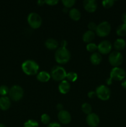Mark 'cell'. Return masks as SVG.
I'll list each match as a JSON object with an SVG mask.
<instances>
[{"mask_svg":"<svg viewBox=\"0 0 126 127\" xmlns=\"http://www.w3.org/2000/svg\"><path fill=\"white\" fill-rule=\"evenodd\" d=\"M22 69L23 73L27 75H35L38 73L39 70V65L35 61L28 60L22 63Z\"/></svg>","mask_w":126,"mask_h":127,"instance_id":"6da1fadb","label":"cell"},{"mask_svg":"<svg viewBox=\"0 0 126 127\" xmlns=\"http://www.w3.org/2000/svg\"><path fill=\"white\" fill-rule=\"evenodd\" d=\"M54 58L57 63L59 64H65L70 59V53L65 47H60L56 50Z\"/></svg>","mask_w":126,"mask_h":127,"instance_id":"7a4b0ae2","label":"cell"},{"mask_svg":"<svg viewBox=\"0 0 126 127\" xmlns=\"http://www.w3.org/2000/svg\"><path fill=\"white\" fill-rule=\"evenodd\" d=\"M126 76V71L119 67H114L110 72V78L107 80V84L109 85L112 83V80L122 81L125 79Z\"/></svg>","mask_w":126,"mask_h":127,"instance_id":"3957f363","label":"cell"},{"mask_svg":"<svg viewBox=\"0 0 126 127\" xmlns=\"http://www.w3.org/2000/svg\"><path fill=\"white\" fill-rule=\"evenodd\" d=\"M67 73L64 68L60 66L53 67L51 71V77L56 81H63L66 78Z\"/></svg>","mask_w":126,"mask_h":127,"instance_id":"277c9868","label":"cell"},{"mask_svg":"<svg viewBox=\"0 0 126 127\" xmlns=\"http://www.w3.org/2000/svg\"><path fill=\"white\" fill-rule=\"evenodd\" d=\"M27 21L32 29L39 28L42 24V19L38 14L36 12H31L27 17Z\"/></svg>","mask_w":126,"mask_h":127,"instance_id":"5b68a950","label":"cell"},{"mask_svg":"<svg viewBox=\"0 0 126 127\" xmlns=\"http://www.w3.org/2000/svg\"><path fill=\"white\" fill-rule=\"evenodd\" d=\"M23 94L24 92L23 89L21 86L17 85L12 86L9 91V95L14 101H19L22 99L23 96Z\"/></svg>","mask_w":126,"mask_h":127,"instance_id":"8992f818","label":"cell"},{"mask_svg":"<svg viewBox=\"0 0 126 127\" xmlns=\"http://www.w3.org/2000/svg\"><path fill=\"white\" fill-rule=\"evenodd\" d=\"M111 27L110 24L108 22H101L100 24H98L96 27V29L95 31L96 34L101 37H106L111 32Z\"/></svg>","mask_w":126,"mask_h":127,"instance_id":"52a82bcc","label":"cell"},{"mask_svg":"<svg viewBox=\"0 0 126 127\" xmlns=\"http://www.w3.org/2000/svg\"><path fill=\"white\" fill-rule=\"evenodd\" d=\"M109 62L114 67H119L123 62L122 55L117 51L112 52L109 56Z\"/></svg>","mask_w":126,"mask_h":127,"instance_id":"ba28073f","label":"cell"},{"mask_svg":"<svg viewBox=\"0 0 126 127\" xmlns=\"http://www.w3.org/2000/svg\"><path fill=\"white\" fill-rule=\"evenodd\" d=\"M96 96L102 100H108L111 96V91L107 86L101 85L98 87L96 90Z\"/></svg>","mask_w":126,"mask_h":127,"instance_id":"9c48e42d","label":"cell"},{"mask_svg":"<svg viewBox=\"0 0 126 127\" xmlns=\"http://www.w3.org/2000/svg\"><path fill=\"white\" fill-rule=\"evenodd\" d=\"M99 52L103 55H106L109 53L112 50V44L107 40L102 41L98 45Z\"/></svg>","mask_w":126,"mask_h":127,"instance_id":"30bf717a","label":"cell"},{"mask_svg":"<svg viewBox=\"0 0 126 127\" xmlns=\"http://www.w3.org/2000/svg\"><path fill=\"white\" fill-rule=\"evenodd\" d=\"M58 117L59 122L64 125L69 124L71 121V115L70 113L66 110H63L61 111H59Z\"/></svg>","mask_w":126,"mask_h":127,"instance_id":"8fae6325","label":"cell"},{"mask_svg":"<svg viewBox=\"0 0 126 127\" xmlns=\"http://www.w3.org/2000/svg\"><path fill=\"white\" fill-rule=\"evenodd\" d=\"M86 122L88 125L91 127H96L99 125L100 118L94 113H91L87 115L86 118Z\"/></svg>","mask_w":126,"mask_h":127,"instance_id":"7c38bea8","label":"cell"},{"mask_svg":"<svg viewBox=\"0 0 126 127\" xmlns=\"http://www.w3.org/2000/svg\"><path fill=\"white\" fill-rule=\"evenodd\" d=\"M85 9L88 12H93L97 9V2L95 0H85L83 2Z\"/></svg>","mask_w":126,"mask_h":127,"instance_id":"4fadbf2b","label":"cell"},{"mask_svg":"<svg viewBox=\"0 0 126 127\" xmlns=\"http://www.w3.org/2000/svg\"><path fill=\"white\" fill-rule=\"evenodd\" d=\"M58 89H59V92H60L61 94H67L70 89V84H69V82H68L67 81H63L61 82V83L59 84V86H58Z\"/></svg>","mask_w":126,"mask_h":127,"instance_id":"5bb4252c","label":"cell"},{"mask_svg":"<svg viewBox=\"0 0 126 127\" xmlns=\"http://www.w3.org/2000/svg\"><path fill=\"white\" fill-rule=\"evenodd\" d=\"M11 106V100L9 97L3 96L0 98V109L2 110H6Z\"/></svg>","mask_w":126,"mask_h":127,"instance_id":"9a60e30c","label":"cell"},{"mask_svg":"<svg viewBox=\"0 0 126 127\" xmlns=\"http://www.w3.org/2000/svg\"><path fill=\"white\" fill-rule=\"evenodd\" d=\"M126 46V42L122 38H118L116 40L114 43V48L116 51L119 52V51L123 50Z\"/></svg>","mask_w":126,"mask_h":127,"instance_id":"2e32d148","label":"cell"},{"mask_svg":"<svg viewBox=\"0 0 126 127\" xmlns=\"http://www.w3.org/2000/svg\"><path fill=\"white\" fill-rule=\"evenodd\" d=\"M95 32L91 31H87L84 33V35H83V40L85 43H91V42L95 38Z\"/></svg>","mask_w":126,"mask_h":127,"instance_id":"e0dca14e","label":"cell"},{"mask_svg":"<svg viewBox=\"0 0 126 127\" xmlns=\"http://www.w3.org/2000/svg\"><path fill=\"white\" fill-rule=\"evenodd\" d=\"M37 78L39 81L42 83L48 82L51 78V74L46 71H41L37 74Z\"/></svg>","mask_w":126,"mask_h":127,"instance_id":"ac0fdd59","label":"cell"},{"mask_svg":"<svg viewBox=\"0 0 126 127\" xmlns=\"http://www.w3.org/2000/svg\"><path fill=\"white\" fill-rule=\"evenodd\" d=\"M69 17L74 21H79L81 18V13L80 11L76 8H72L69 12Z\"/></svg>","mask_w":126,"mask_h":127,"instance_id":"d6986e66","label":"cell"},{"mask_svg":"<svg viewBox=\"0 0 126 127\" xmlns=\"http://www.w3.org/2000/svg\"><path fill=\"white\" fill-rule=\"evenodd\" d=\"M45 46L48 49L56 50L58 47V42L53 38H48L45 42Z\"/></svg>","mask_w":126,"mask_h":127,"instance_id":"ffe728a7","label":"cell"},{"mask_svg":"<svg viewBox=\"0 0 126 127\" xmlns=\"http://www.w3.org/2000/svg\"><path fill=\"white\" fill-rule=\"evenodd\" d=\"M102 61V57L99 53H93L90 56V62L94 65H98Z\"/></svg>","mask_w":126,"mask_h":127,"instance_id":"44dd1931","label":"cell"},{"mask_svg":"<svg viewBox=\"0 0 126 127\" xmlns=\"http://www.w3.org/2000/svg\"><path fill=\"white\" fill-rule=\"evenodd\" d=\"M116 33L119 36L121 37H124L126 35V24H122L118 26L116 30Z\"/></svg>","mask_w":126,"mask_h":127,"instance_id":"7402d4cb","label":"cell"},{"mask_svg":"<svg viewBox=\"0 0 126 127\" xmlns=\"http://www.w3.org/2000/svg\"><path fill=\"white\" fill-rule=\"evenodd\" d=\"M82 110L83 111V112L85 113V114H87L88 115L91 113L92 107L88 103H84L82 105Z\"/></svg>","mask_w":126,"mask_h":127,"instance_id":"603a6c76","label":"cell"},{"mask_svg":"<svg viewBox=\"0 0 126 127\" xmlns=\"http://www.w3.org/2000/svg\"><path fill=\"white\" fill-rule=\"evenodd\" d=\"M78 76L77 74L76 73L73 71L69 72L68 73H67L66 75V78L67 79V80L69 81L70 82H75V81L77 79Z\"/></svg>","mask_w":126,"mask_h":127,"instance_id":"cb8c5ba5","label":"cell"},{"mask_svg":"<svg viewBox=\"0 0 126 127\" xmlns=\"http://www.w3.org/2000/svg\"><path fill=\"white\" fill-rule=\"evenodd\" d=\"M86 48L87 51H88L89 52L93 53V52H96L98 50V46L95 43H88V45L86 47Z\"/></svg>","mask_w":126,"mask_h":127,"instance_id":"d4e9b609","label":"cell"},{"mask_svg":"<svg viewBox=\"0 0 126 127\" xmlns=\"http://www.w3.org/2000/svg\"><path fill=\"white\" fill-rule=\"evenodd\" d=\"M23 127H38V124L35 120H28L25 123Z\"/></svg>","mask_w":126,"mask_h":127,"instance_id":"484cf974","label":"cell"},{"mask_svg":"<svg viewBox=\"0 0 126 127\" xmlns=\"http://www.w3.org/2000/svg\"><path fill=\"white\" fill-rule=\"evenodd\" d=\"M62 2L64 4V7L67 8L72 7L75 3V0H63Z\"/></svg>","mask_w":126,"mask_h":127,"instance_id":"4316f807","label":"cell"},{"mask_svg":"<svg viewBox=\"0 0 126 127\" xmlns=\"http://www.w3.org/2000/svg\"><path fill=\"white\" fill-rule=\"evenodd\" d=\"M41 121L44 125L49 124L50 122V117L46 114H44L41 116Z\"/></svg>","mask_w":126,"mask_h":127,"instance_id":"83f0119b","label":"cell"},{"mask_svg":"<svg viewBox=\"0 0 126 127\" xmlns=\"http://www.w3.org/2000/svg\"><path fill=\"white\" fill-rule=\"evenodd\" d=\"M114 2V0H105L102 2V4L105 8H110L113 6Z\"/></svg>","mask_w":126,"mask_h":127,"instance_id":"f1b7e54d","label":"cell"},{"mask_svg":"<svg viewBox=\"0 0 126 127\" xmlns=\"http://www.w3.org/2000/svg\"><path fill=\"white\" fill-rule=\"evenodd\" d=\"M9 91V90L6 86L2 85L0 86V95L5 96L8 94Z\"/></svg>","mask_w":126,"mask_h":127,"instance_id":"f546056e","label":"cell"},{"mask_svg":"<svg viewBox=\"0 0 126 127\" xmlns=\"http://www.w3.org/2000/svg\"><path fill=\"white\" fill-rule=\"evenodd\" d=\"M96 27H97V25L95 22H91L88 24V28L89 29V31H91L93 32L94 31H96Z\"/></svg>","mask_w":126,"mask_h":127,"instance_id":"4dcf8cb0","label":"cell"},{"mask_svg":"<svg viewBox=\"0 0 126 127\" xmlns=\"http://www.w3.org/2000/svg\"><path fill=\"white\" fill-rule=\"evenodd\" d=\"M58 2L59 1L58 0H46V1H44V3L47 4L49 6H54L57 3H58Z\"/></svg>","mask_w":126,"mask_h":127,"instance_id":"1f68e13d","label":"cell"},{"mask_svg":"<svg viewBox=\"0 0 126 127\" xmlns=\"http://www.w3.org/2000/svg\"><path fill=\"white\" fill-rule=\"evenodd\" d=\"M88 96L89 98L90 99H93L95 98V97L96 96V92H94V91H90L88 93Z\"/></svg>","mask_w":126,"mask_h":127,"instance_id":"d6a6232c","label":"cell"},{"mask_svg":"<svg viewBox=\"0 0 126 127\" xmlns=\"http://www.w3.org/2000/svg\"><path fill=\"white\" fill-rule=\"evenodd\" d=\"M61 127V125L57 122H53L51 123V124H48V127Z\"/></svg>","mask_w":126,"mask_h":127,"instance_id":"836d02e7","label":"cell"},{"mask_svg":"<svg viewBox=\"0 0 126 127\" xmlns=\"http://www.w3.org/2000/svg\"><path fill=\"white\" fill-rule=\"evenodd\" d=\"M121 19H122V21L123 22V24H126V12L122 14Z\"/></svg>","mask_w":126,"mask_h":127,"instance_id":"e575fe53","label":"cell"},{"mask_svg":"<svg viewBox=\"0 0 126 127\" xmlns=\"http://www.w3.org/2000/svg\"><path fill=\"white\" fill-rule=\"evenodd\" d=\"M67 45V41L63 40L61 42V47H65V48H66Z\"/></svg>","mask_w":126,"mask_h":127,"instance_id":"d590c367","label":"cell"},{"mask_svg":"<svg viewBox=\"0 0 126 127\" xmlns=\"http://www.w3.org/2000/svg\"><path fill=\"white\" fill-rule=\"evenodd\" d=\"M56 107H57V109H58V110H59V111H61V110H63V108H64V107H63V105H62L61 104H58V105H57Z\"/></svg>","mask_w":126,"mask_h":127,"instance_id":"8d00e7d4","label":"cell"},{"mask_svg":"<svg viewBox=\"0 0 126 127\" xmlns=\"http://www.w3.org/2000/svg\"><path fill=\"white\" fill-rule=\"evenodd\" d=\"M121 85H122V88L126 89V79H124L123 81H122V84H121Z\"/></svg>","mask_w":126,"mask_h":127,"instance_id":"74e56055","label":"cell"},{"mask_svg":"<svg viewBox=\"0 0 126 127\" xmlns=\"http://www.w3.org/2000/svg\"><path fill=\"white\" fill-rule=\"evenodd\" d=\"M37 3H38V4L40 5V6H42V5H43V4L44 3V1H38V2H37Z\"/></svg>","mask_w":126,"mask_h":127,"instance_id":"f35d334b","label":"cell"},{"mask_svg":"<svg viewBox=\"0 0 126 127\" xmlns=\"http://www.w3.org/2000/svg\"><path fill=\"white\" fill-rule=\"evenodd\" d=\"M63 12H68V8H67V7H64V9H63Z\"/></svg>","mask_w":126,"mask_h":127,"instance_id":"ab89813d","label":"cell"},{"mask_svg":"<svg viewBox=\"0 0 126 127\" xmlns=\"http://www.w3.org/2000/svg\"><path fill=\"white\" fill-rule=\"evenodd\" d=\"M0 127H6V126H5L4 124H0Z\"/></svg>","mask_w":126,"mask_h":127,"instance_id":"60d3db41","label":"cell"}]
</instances>
